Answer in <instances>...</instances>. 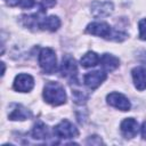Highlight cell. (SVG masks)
Here are the masks:
<instances>
[{"instance_id":"cell-20","label":"cell","mask_w":146,"mask_h":146,"mask_svg":"<svg viewBox=\"0 0 146 146\" xmlns=\"http://www.w3.org/2000/svg\"><path fill=\"white\" fill-rule=\"evenodd\" d=\"M140 130H141V136H143V138L146 139V122H144V123L141 124Z\"/></svg>"},{"instance_id":"cell-15","label":"cell","mask_w":146,"mask_h":146,"mask_svg":"<svg viewBox=\"0 0 146 146\" xmlns=\"http://www.w3.org/2000/svg\"><path fill=\"white\" fill-rule=\"evenodd\" d=\"M32 137L34 139H38V140H46L50 137V133H49V129L48 127L41 122V121H38L33 129H32Z\"/></svg>"},{"instance_id":"cell-5","label":"cell","mask_w":146,"mask_h":146,"mask_svg":"<svg viewBox=\"0 0 146 146\" xmlns=\"http://www.w3.org/2000/svg\"><path fill=\"white\" fill-rule=\"evenodd\" d=\"M86 32L92 35H97V36H102L104 39H108L112 35V27L110 26V24H107L106 22H92L90 24H88Z\"/></svg>"},{"instance_id":"cell-17","label":"cell","mask_w":146,"mask_h":146,"mask_svg":"<svg viewBox=\"0 0 146 146\" xmlns=\"http://www.w3.org/2000/svg\"><path fill=\"white\" fill-rule=\"evenodd\" d=\"M138 27H139V38L141 40H146V18L139 21Z\"/></svg>"},{"instance_id":"cell-7","label":"cell","mask_w":146,"mask_h":146,"mask_svg":"<svg viewBox=\"0 0 146 146\" xmlns=\"http://www.w3.org/2000/svg\"><path fill=\"white\" fill-rule=\"evenodd\" d=\"M13 87L18 92H29L34 87V79L30 74H18L14 80Z\"/></svg>"},{"instance_id":"cell-13","label":"cell","mask_w":146,"mask_h":146,"mask_svg":"<svg viewBox=\"0 0 146 146\" xmlns=\"http://www.w3.org/2000/svg\"><path fill=\"white\" fill-rule=\"evenodd\" d=\"M8 116H9L10 120H19V121H23V120L30 119L32 116V114L23 105H21V104H14L13 105V108H11V111H10V113H9Z\"/></svg>"},{"instance_id":"cell-9","label":"cell","mask_w":146,"mask_h":146,"mask_svg":"<svg viewBox=\"0 0 146 146\" xmlns=\"http://www.w3.org/2000/svg\"><path fill=\"white\" fill-rule=\"evenodd\" d=\"M113 11V3L110 1H94L91 3V14L95 17H105Z\"/></svg>"},{"instance_id":"cell-3","label":"cell","mask_w":146,"mask_h":146,"mask_svg":"<svg viewBox=\"0 0 146 146\" xmlns=\"http://www.w3.org/2000/svg\"><path fill=\"white\" fill-rule=\"evenodd\" d=\"M59 73L63 78L67 79L71 83H76V78H78V66L75 59L70 56L65 55L62 58V63L59 66Z\"/></svg>"},{"instance_id":"cell-16","label":"cell","mask_w":146,"mask_h":146,"mask_svg":"<svg viewBox=\"0 0 146 146\" xmlns=\"http://www.w3.org/2000/svg\"><path fill=\"white\" fill-rule=\"evenodd\" d=\"M99 60H100V57H99L95 51H88V52H86V54L81 57L80 64H81L83 67L88 68V67L96 66V65L99 63Z\"/></svg>"},{"instance_id":"cell-1","label":"cell","mask_w":146,"mask_h":146,"mask_svg":"<svg viewBox=\"0 0 146 146\" xmlns=\"http://www.w3.org/2000/svg\"><path fill=\"white\" fill-rule=\"evenodd\" d=\"M43 98L48 104L52 106H58V105L65 104L66 92L64 87L60 83L49 81L46 83L43 88Z\"/></svg>"},{"instance_id":"cell-21","label":"cell","mask_w":146,"mask_h":146,"mask_svg":"<svg viewBox=\"0 0 146 146\" xmlns=\"http://www.w3.org/2000/svg\"><path fill=\"white\" fill-rule=\"evenodd\" d=\"M5 1L9 6H16V5H18V0H5Z\"/></svg>"},{"instance_id":"cell-12","label":"cell","mask_w":146,"mask_h":146,"mask_svg":"<svg viewBox=\"0 0 146 146\" xmlns=\"http://www.w3.org/2000/svg\"><path fill=\"white\" fill-rule=\"evenodd\" d=\"M60 26V21L57 16H48V17H41L40 23H39V29L43 31H49V32H55L59 29Z\"/></svg>"},{"instance_id":"cell-22","label":"cell","mask_w":146,"mask_h":146,"mask_svg":"<svg viewBox=\"0 0 146 146\" xmlns=\"http://www.w3.org/2000/svg\"><path fill=\"white\" fill-rule=\"evenodd\" d=\"M141 63L146 65V52H145V54L143 55V58H141Z\"/></svg>"},{"instance_id":"cell-11","label":"cell","mask_w":146,"mask_h":146,"mask_svg":"<svg viewBox=\"0 0 146 146\" xmlns=\"http://www.w3.org/2000/svg\"><path fill=\"white\" fill-rule=\"evenodd\" d=\"M131 74H132L135 87L138 90H145L146 89V68L141 66H137L131 71Z\"/></svg>"},{"instance_id":"cell-19","label":"cell","mask_w":146,"mask_h":146,"mask_svg":"<svg viewBox=\"0 0 146 146\" xmlns=\"http://www.w3.org/2000/svg\"><path fill=\"white\" fill-rule=\"evenodd\" d=\"M56 3V0H43L42 5H43V9L48 8V7H52Z\"/></svg>"},{"instance_id":"cell-2","label":"cell","mask_w":146,"mask_h":146,"mask_svg":"<svg viewBox=\"0 0 146 146\" xmlns=\"http://www.w3.org/2000/svg\"><path fill=\"white\" fill-rule=\"evenodd\" d=\"M39 65L46 74L55 73L57 68L56 54L51 48H42L39 54Z\"/></svg>"},{"instance_id":"cell-6","label":"cell","mask_w":146,"mask_h":146,"mask_svg":"<svg viewBox=\"0 0 146 146\" xmlns=\"http://www.w3.org/2000/svg\"><path fill=\"white\" fill-rule=\"evenodd\" d=\"M107 78V74L104 70H97V71H91V72H88L87 74H84L83 76V81H84V84L94 90V89H97Z\"/></svg>"},{"instance_id":"cell-18","label":"cell","mask_w":146,"mask_h":146,"mask_svg":"<svg viewBox=\"0 0 146 146\" xmlns=\"http://www.w3.org/2000/svg\"><path fill=\"white\" fill-rule=\"evenodd\" d=\"M18 5L22 8H32L35 5V0H18Z\"/></svg>"},{"instance_id":"cell-10","label":"cell","mask_w":146,"mask_h":146,"mask_svg":"<svg viewBox=\"0 0 146 146\" xmlns=\"http://www.w3.org/2000/svg\"><path fill=\"white\" fill-rule=\"evenodd\" d=\"M120 129H121L122 135L125 138H133L138 133L139 125H138V122L133 117H128L121 122Z\"/></svg>"},{"instance_id":"cell-8","label":"cell","mask_w":146,"mask_h":146,"mask_svg":"<svg viewBox=\"0 0 146 146\" xmlns=\"http://www.w3.org/2000/svg\"><path fill=\"white\" fill-rule=\"evenodd\" d=\"M106 99L111 106H113L117 110H121V111H129L130 110L131 105H130L129 99L120 92H111L107 95Z\"/></svg>"},{"instance_id":"cell-14","label":"cell","mask_w":146,"mask_h":146,"mask_svg":"<svg viewBox=\"0 0 146 146\" xmlns=\"http://www.w3.org/2000/svg\"><path fill=\"white\" fill-rule=\"evenodd\" d=\"M99 63L102 64V67L105 72H112L114 70H116L120 65V60L117 57L111 55V54H104L100 57Z\"/></svg>"},{"instance_id":"cell-4","label":"cell","mask_w":146,"mask_h":146,"mask_svg":"<svg viewBox=\"0 0 146 146\" xmlns=\"http://www.w3.org/2000/svg\"><path fill=\"white\" fill-rule=\"evenodd\" d=\"M54 133L57 138L71 139L78 137L79 131L72 122H70L68 120H63L57 125L54 127Z\"/></svg>"}]
</instances>
